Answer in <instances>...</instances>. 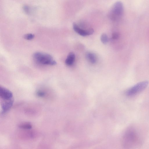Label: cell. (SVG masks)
Segmentation results:
<instances>
[{
	"label": "cell",
	"instance_id": "cell-9",
	"mask_svg": "<svg viewBox=\"0 0 149 149\" xmlns=\"http://www.w3.org/2000/svg\"><path fill=\"white\" fill-rule=\"evenodd\" d=\"M87 60L91 63H95L97 61V58L95 55L91 52H88L86 54Z\"/></svg>",
	"mask_w": 149,
	"mask_h": 149
},
{
	"label": "cell",
	"instance_id": "cell-1",
	"mask_svg": "<svg viewBox=\"0 0 149 149\" xmlns=\"http://www.w3.org/2000/svg\"><path fill=\"white\" fill-rule=\"evenodd\" d=\"M138 136L136 130L132 127L128 128L122 137L121 144L124 149H132L139 142Z\"/></svg>",
	"mask_w": 149,
	"mask_h": 149
},
{
	"label": "cell",
	"instance_id": "cell-5",
	"mask_svg": "<svg viewBox=\"0 0 149 149\" xmlns=\"http://www.w3.org/2000/svg\"><path fill=\"white\" fill-rule=\"evenodd\" d=\"M73 27L75 32L79 35L83 36L91 35L94 32V30L92 29H88V30L82 29L75 23H73Z\"/></svg>",
	"mask_w": 149,
	"mask_h": 149
},
{
	"label": "cell",
	"instance_id": "cell-6",
	"mask_svg": "<svg viewBox=\"0 0 149 149\" xmlns=\"http://www.w3.org/2000/svg\"><path fill=\"white\" fill-rule=\"evenodd\" d=\"M0 97L3 100H9L13 99V94L9 90L0 86Z\"/></svg>",
	"mask_w": 149,
	"mask_h": 149
},
{
	"label": "cell",
	"instance_id": "cell-10",
	"mask_svg": "<svg viewBox=\"0 0 149 149\" xmlns=\"http://www.w3.org/2000/svg\"><path fill=\"white\" fill-rule=\"evenodd\" d=\"M19 127L24 129H30L32 127V125L29 122H25L20 124L19 126Z\"/></svg>",
	"mask_w": 149,
	"mask_h": 149
},
{
	"label": "cell",
	"instance_id": "cell-7",
	"mask_svg": "<svg viewBox=\"0 0 149 149\" xmlns=\"http://www.w3.org/2000/svg\"><path fill=\"white\" fill-rule=\"evenodd\" d=\"M3 102L1 104L2 111L1 113L4 114L7 112L12 107L13 103V99L6 100H3Z\"/></svg>",
	"mask_w": 149,
	"mask_h": 149
},
{
	"label": "cell",
	"instance_id": "cell-15",
	"mask_svg": "<svg viewBox=\"0 0 149 149\" xmlns=\"http://www.w3.org/2000/svg\"><path fill=\"white\" fill-rule=\"evenodd\" d=\"M119 37V35L118 33L117 32H114L112 34V38L114 40H117Z\"/></svg>",
	"mask_w": 149,
	"mask_h": 149
},
{
	"label": "cell",
	"instance_id": "cell-4",
	"mask_svg": "<svg viewBox=\"0 0 149 149\" xmlns=\"http://www.w3.org/2000/svg\"><path fill=\"white\" fill-rule=\"evenodd\" d=\"M148 84V82L147 81L139 82L129 89L126 94L128 96H134L145 89Z\"/></svg>",
	"mask_w": 149,
	"mask_h": 149
},
{
	"label": "cell",
	"instance_id": "cell-2",
	"mask_svg": "<svg viewBox=\"0 0 149 149\" xmlns=\"http://www.w3.org/2000/svg\"><path fill=\"white\" fill-rule=\"evenodd\" d=\"M33 57L38 63L42 65H54L56 62L49 54L43 52H38L33 54Z\"/></svg>",
	"mask_w": 149,
	"mask_h": 149
},
{
	"label": "cell",
	"instance_id": "cell-12",
	"mask_svg": "<svg viewBox=\"0 0 149 149\" xmlns=\"http://www.w3.org/2000/svg\"><path fill=\"white\" fill-rule=\"evenodd\" d=\"M34 37V35L31 33H28L25 34L24 38L28 40H30L33 39Z\"/></svg>",
	"mask_w": 149,
	"mask_h": 149
},
{
	"label": "cell",
	"instance_id": "cell-3",
	"mask_svg": "<svg viewBox=\"0 0 149 149\" xmlns=\"http://www.w3.org/2000/svg\"><path fill=\"white\" fill-rule=\"evenodd\" d=\"M124 11L123 6L120 1L116 2L113 5L110 12V17L113 20H118L122 16Z\"/></svg>",
	"mask_w": 149,
	"mask_h": 149
},
{
	"label": "cell",
	"instance_id": "cell-8",
	"mask_svg": "<svg viewBox=\"0 0 149 149\" xmlns=\"http://www.w3.org/2000/svg\"><path fill=\"white\" fill-rule=\"evenodd\" d=\"M75 55L73 52H70L67 56L65 60V64L68 66L72 65L74 63L75 59Z\"/></svg>",
	"mask_w": 149,
	"mask_h": 149
},
{
	"label": "cell",
	"instance_id": "cell-11",
	"mask_svg": "<svg viewBox=\"0 0 149 149\" xmlns=\"http://www.w3.org/2000/svg\"><path fill=\"white\" fill-rule=\"evenodd\" d=\"M100 40L102 42L103 44H106L108 40L107 35L105 33L102 34L100 37Z\"/></svg>",
	"mask_w": 149,
	"mask_h": 149
},
{
	"label": "cell",
	"instance_id": "cell-14",
	"mask_svg": "<svg viewBox=\"0 0 149 149\" xmlns=\"http://www.w3.org/2000/svg\"><path fill=\"white\" fill-rule=\"evenodd\" d=\"M23 8L26 13L29 14L30 13V8L27 5H24L23 6Z\"/></svg>",
	"mask_w": 149,
	"mask_h": 149
},
{
	"label": "cell",
	"instance_id": "cell-13",
	"mask_svg": "<svg viewBox=\"0 0 149 149\" xmlns=\"http://www.w3.org/2000/svg\"><path fill=\"white\" fill-rule=\"evenodd\" d=\"M36 94L38 96L40 97H44L46 95L45 92L41 90L38 91L36 92Z\"/></svg>",
	"mask_w": 149,
	"mask_h": 149
}]
</instances>
